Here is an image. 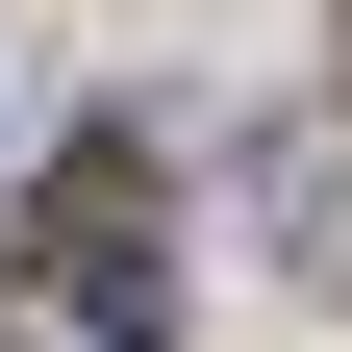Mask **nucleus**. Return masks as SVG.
<instances>
[{"label":"nucleus","instance_id":"nucleus-1","mask_svg":"<svg viewBox=\"0 0 352 352\" xmlns=\"http://www.w3.org/2000/svg\"><path fill=\"white\" fill-rule=\"evenodd\" d=\"M25 277H51V327L151 352V327H176V252H151V151H76V176H51V227H25Z\"/></svg>","mask_w":352,"mask_h":352}]
</instances>
